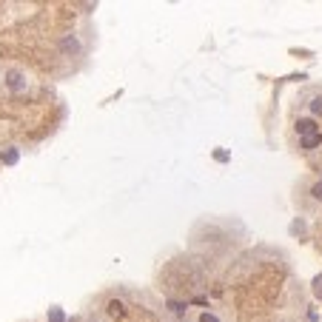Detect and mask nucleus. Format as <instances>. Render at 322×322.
Listing matches in <instances>:
<instances>
[{
  "instance_id": "obj_1",
  "label": "nucleus",
  "mask_w": 322,
  "mask_h": 322,
  "mask_svg": "<svg viewBox=\"0 0 322 322\" xmlns=\"http://www.w3.org/2000/svg\"><path fill=\"white\" fill-rule=\"evenodd\" d=\"M296 131H299V137H305V134H313V131H319V129H316L313 120H299L296 123Z\"/></svg>"
},
{
  "instance_id": "obj_8",
  "label": "nucleus",
  "mask_w": 322,
  "mask_h": 322,
  "mask_svg": "<svg viewBox=\"0 0 322 322\" xmlns=\"http://www.w3.org/2000/svg\"><path fill=\"white\" fill-rule=\"evenodd\" d=\"M63 49H71V52H77V40H74V37H66V40H63Z\"/></svg>"
},
{
  "instance_id": "obj_9",
  "label": "nucleus",
  "mask_w": 322,
  "mask_h": 322,
  "mask_svg": "<svg viewBox=\"0 0 322 322\" xmlns=\"http://www.w3.org/2000/svg\"><path fill=\"white\" fill-rule=\"evenodd\" d=\"M313 197H316V200H322V180L313 185Z\"/></svg>"
},
{
  "instance_id": "obj_4",
  "label": "nucleus",
  "mask_w": 322,
  "mask_h": 322,
  "mask_svg": "<svg viewBox=\"0 0 322 322\" xmlns=\"http://www.w3.org/2000/svg\"><path fill=\"white\" fill-rule=\"evenodd\" d=\"M109 313H112V316H123V313H126L120 299H112V302H109Z\"/></svg>"
},
{
  "instance_id": "obj_2",
  "label": "nucleus",
  "mask_w": 322,
  "mask_h": 322,
  "mask_svg": "<svg viewBox=\"0 0 322 322\" xmlns=\"http://www.w3.org/2000/svg\"><path fill=\"white\" fill-rule=\"evenodd\" d=\"M319 143H322L319 131H313V134H305V137H302V148H316Z\"/></svg>"
},
{
  "instance_id": "obj_7",
  "label": "nucleus",
  "mask_w": 322,
  "mask_h": 322,
  "mask_svg": "<svg viewBox=\"0 0 322 322\" xmlns=\"http://www.w3.org/2000/svg\"><path fill=\"white\" fill-rule=\"evenodd\" d=\"M311 112H313V114H322V97H313V103H311Z\"/></svg>"
},
{
  "instance_id": "obj_3",
  "label": "nucleus",
  "mask_w": 322,
  "mask_h": 322,
  "mask_svg": "<svg viewBox=\"0 0 322 322\" xmlns=\"http://www.w3.org/2000/svg\"><path fill=\"white\" fill-rule=\"evenodd\" d=\"M9 88H12V91H20V88H23V77H20V71H12V74H9Z\"/></svg>"
},
{
  "instance_id": "obj_10",
  "label": "nucleus",
  "mask_w": 322,
  "mask_h": 322,
  "mask_svg": "<svg viewBox=\"0 0 322 322\" xmlns=\"http://www.w3.org/2000/svg\"><path fill=\"white\" fill-rule=\"evenodd\" d=\"M200 322H220V319L214 316V313H202V316H200Z\"/></svg>"
},
{
  "instance_id": "obj_5",
  "label": "nucleus",
  "mask_w": 322,
  "mask_h": 322,
  "mask_svg": "<svg viewBox=\"0 0 322 322\" xmlns=\"http://www.w3.org/2000/svg\"><path fill=\"white\" fill-rule=\"evenodd\" d=\"M3 163H6V166H15V163H18V151H15V148L3 151Z\"/></svg>"
},
{
  "instance_id": "obj_6",
  "label": "nucleus",
  "mask_w": 322,
  "mask_h": 322,
  "mask_svg": "<svg viewBox=\"0 0 322 322\" xmlns=\"http://www.w3.org/2000/svg\"><path fill=\"white\" fill-rule=\"evenodd\" d=\"M49 322H66V316H63L60 308H52V311H49Z\"/></svg>"
}]
</instances>
